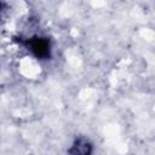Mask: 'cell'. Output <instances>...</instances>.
I'll use <instances>...</instances> for the list:
<instances>
[{
  "label": "cell",
  "mask_w": 155,
  "mask_h": 155,
  "mask_svg": "<svg viewBox=\"0 0 155 155\" xmlns=\"http://www.w3.org/2000/svg\"><path fill=\"white\" fill-rule=\"evenodd\" d=\"M25 45L28 48L40 59H47L51 56V44L47 38L41 36H33L27 40Z\"/></svg>",
  "instance_id": "obj_1"
},
{
  "label": "cell",
  "mask_w": 155,
  "mask_h": 155,
  "mask_svg": "<svg viewBox=\"0 0 155 155\" xmlns=\"http://www.w3.org/2000/svg\"><path fill=\"white\" fill-rule=\"evenodd\" d=\"M92 144L88 139L80 137L74 140L73 145L68 149L69 155H92Z\"/></svg>",
  "instance_id": "obj_2"
},
{
  "label": "cell",
  "mask_w": 155,
  "mask_h": 155,
  "mask_svg": "<svg viewBox=\"0 0 155 155\" xmlns=\"http://www.w3.org/2000/svg\"><path fill=\"white\" fill-rule=\"evenodd\" d=\"M1 6H2V4H1V2H0V10H1Z\"/></svg>",
  "instance_id": "obj_3"
}]
</instances>
